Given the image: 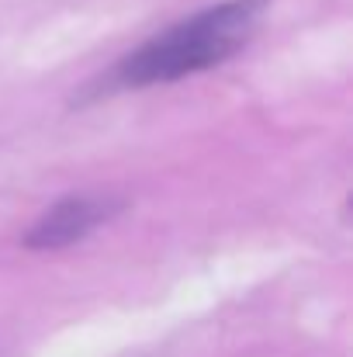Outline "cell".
<instances>
[{
	"label": "cell",
	"mask_w": 353,
	"mask_h": 357,
	"mask_svg": "<svg viewBox=\"0 0 353 357\" xmlns=\"http://www.w3.org/2000/svg\"><path fill=\"white\" fill-rule=\"evenodd\" d=\"M263 10L267 0H222L215 7H205L177 21L173 28L159 31L156 38L142 42L128 56H121L118 66L108 73V87L139 91V87L173 84L205 73L212 66H222L249 42Z\"/></svg>",
	"instance_id": "obj_1"
},
{
	"label": "cell",
	"mask_w": 353,
	"mask_h": 357,
	"mask_svg": "<svg viewBox=\"0 0 353 357\" xmlns=\"http://www.w3.org/2000/svg\"><path fill=\"white\" fill-rule=\"evenodd\" d=\"M125 212V202L111 195H70L56 202L24 236V246L31 250H63L70 243L91 236L97 226L111 222Z\"/></svg>",
	"instance_id": "obj_2"
}]
</instances>
